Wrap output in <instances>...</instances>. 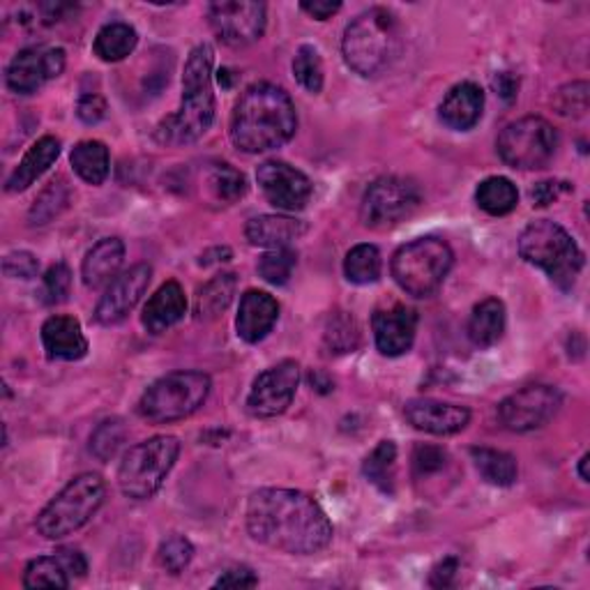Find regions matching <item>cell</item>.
Here are the masks:
<instances>
[{
    "label": "cell",
    "mask_w": 590,
    "mask_h": 590,
    "mask_svg": "<svg viewBox=\"0 0 590 590\" xmlns=\"http://www.w3.org/2000/svg\"><path fill=\"white\" fill-rule=\"evenodd\" d=\"M251 540L288 556H311L332 542V523L309 494L298 489H259L247 503Z\"/></svg>",
    "instance_id": "cell-1"
},
{
    "label": "cell",
    "mask_w": 590,
    "mask_h": 590,
    "mask_svg": "<svg viewBox=\"0 0 590 590\" xmlns=\"http://www.w3.org/2000/svg\"><path fill=\"white\" fill-rule=\"evenodd\" d=\"M298 130V114L291 95L275 83L249 86L231 114V141L247 155L278 151Z\"/></svg>",
    "instance_id": "cell-2"
},
{
    "label": "cell",
    "mask_w": 590,
    "mask_h": 590,
    "mask_svg": "<svg viewBox=\"0 0 590 590\" xmlns=\"http://www.w3.org/2000/svg\"><path fill=\"white\" fill-rule=\"evenodd\" d=\"M215 51L199 45L187 56L182 72V99L176 114L166 116L155 130V139L164 145H187L199 141L215 120L213 93Z\"/></svg>",
    "instance_id": "cell-3"
},
{
    "label": "cell",
    "mask_w": 590,
    "mask_h": 590,
    "mask_svg": "<svg viewBox=\"0 0 590 590\" xmlns=\"http://www.w3.org/2000/svg\"><path fill=\"white\" fill-rule=\"evenodd\" d=\"M402 51V31L397 16L386 8L357 14L344 31L342 54L346 66L365 79L386 72Z\"/></svg>",
    "instance_id": "cell-4"
},
{
    "label": "cell",
    "mask_w": 590,
    "mask_h": 590,
    "mask_svg": "<svg viewBox=\"0 0 590 590\" xmlns=\"http://www.w3.org/2000/svg\"><path fill=\"white\" fill-rule=\"evenodd\" d=\"M519 257L540 268L560 291H570L581 275L586 255L577 240L552 220H535L521 231Z\"/></svg>",
    "instance_id": "cell-5"
},
{
    "label": "cell",
    "mask_w": 590,
    "mask_h": 590,
    "mask_svg": "<svg viewBox=\"0 0 590 590\" xmlns=\"http://www.w3.org/2000/svg\"><path fill=\"white\" fill-rule=\"evenodd\" d=\"M455 263L452 247L436 236H425L399 247L392 257V278L397 286L413 298H429L446 278Z\"/></svg>",
    "instance_id": "cell-6"
},
{
    "label": "cell",
    "mask_w": 590,
    "mask_h": 590,
    "mask_svg": "<svg viewBox=\"0 0 590 590\" xmlns=\"http://www.w3.org/2000/svg\"><path fill=\"white\" fill-rule=\"evenodd\" d=\"M107 487L97 473H81L49 500L35 519V529L47 540H62L83 529L102 508Z\"/></svg>",
    "instance_id": "cell-7"
},
{
    "label": "cell",
    "mask_w": 590,
    "mask_h": 590,
    "mask_svg": "<svg viewBox=\"0 0 590 590\" xmlns=\"http://www.w3.org/2000/svg\"><path fill=\"white\" fill-rule=\"evenodd\" d=\"M180 455V440L176 436H153L137 442L122 455L118 467V487L122 496L132 500L153 498L168 473L174 471Z\"/></svg>",
    "instance_id": "cell-8"
},
{
    "label": "cell",
    "mask_w": 590,
    "mask_h": 590,
    "mask_svg": "<svg viewBox=\"0 0 590 590\" xmlns=\"http://www.w3.org/2000/svg\"><path fill=\"white\" fill-rule=\"evenodd\" d=\"M213 381L203 371H172L148 388L139 399V415L148 423L168 425L197 413L210 394Z\"/></svg>",
    "instance_id": "cell-9"
},
{
    "label": "cell",
    "mask_w": 590,
    "mask_h": 590,
    "mask_svg": "<svg viewBox=\"0 0 590 590\" xmlns=\"http://www.w3.org/2000/svg\"><path fill=\"white\" fill-rule=\"evenodd\" d=\"M496 151L500 160L519 172H538L550 164L558 151V132L540 116H526L510 122L498 134Z\"/></svg>",
    "instance_id": "cell-10"
},
{
    "label": "cell",
    "mask_w": 590,
    "mask_h": 590,
    "mask_svg": "<svg viewBox=\"0 0 590 590\" xmlns=\"http://www.w3.org/2000/svg\"><path fill=\"white\" fill-rule=\"evenodd\" d=\"M423 203V192L415 180L402 176L376 178L363 197L361 220L367 228L386 231L409 220Z\"/></svg>",
    "instance_id": "cell-11"
},
{
    "label": "cell",
    "mask_w": 590,
    "mask_h": 590,
    "mask_svg": "<svg viewBox=\"0 0 590 590\" xmlns=\"http://www.w3.org/2000/svg\"><path fill=\"white\" fill-rule=\"evenodd\" d=\"M563 406V392L546 384H531L505 397L498 406L500 425L515 434L542 429Z\"/></svg>",
    "instance_id": "cell-12"
},
{
    "label": "cell",
    "mask_w": 590,
    "mask_h": 590,
    "mask_svg": "<svg viewBox=\"0 0 590 590\" xmlns=\"http://www.w3.org/2000/svg\"><path fill=\"white\" fill-rule=\"evenodd\" d=\"M210 26L228 47H247L263 37L268 8L257 0H222L208 8Z\"/></svg>",
    "instance_id": "cell-13"
},
{
    "label": "cell",
    "mask_w": 590,
    "mask_h": 590,
    "mask_svg": "<svg viewBox=\"0 0 590 590\" xmlns=\"http://www.w3.org/2000/svg\"><path fill=\"white\" fill-rule=\"evenodd\" d=\"M300 386V365L295 361H282L257 376L247 397L249 415L268 420L282 415L295 399Z\"/></svg>",
    "instance_id": "cell-14"
},
{
    "label": "cell",
    "mask_w": 590,
    "mask_h": 590,
    "mask_svg": "<svg viewBox=\"0 0 590 590\" xmlns=\"http://www.w3.org/2000/svg\"><path fill=\"white\" fill-rule=\"evenodd\" d=\"M66 51L60 47H26L12 58L5 83L14 95H33L66 72Z\"/></svg>",
    "instance_id": "cell-15"
},
{
    "label": "cell",
    "mask_w": 590,
    "mask_h": 590,
    "mask_svg": "<svg viewBox=\"0 0 590 590\" xmlns=\"http://www.w3.org/2000/svg\"><path fill=\"white\" fill-rule=\"evenodd\" d=\"M257 180L268 203L275 205L282 213H298L311 197V180L282 160H268L259 164Z\"/></svg>",
    "instance_id": "cell-16"
},
{
    "label": "cell",
    "mask_w": 590,
    "mask_h": 590,
    "mask_svg": "<svg viewBox=\"0 0 590 590\" xmlns=\"http://www.w3.org/2000/svg\"><path fill=\"white\" fill-rule=\"evenodd\" d=\"M153 280V268L148 263H137L107 286L95 307V321L99 326H116L130 316V311L139 305L148 284Z\"/></svg>",
    "instance_id": "cell-17"
},
{
    "label": "cell",
    "mask_w": 590,
    "mask_h": 590,
    "mask_svg": "<svg viewBox=\"0 0 590 590\" xmlns=\"http://www.w3.org/2000/svg\"><path fill=\"white\" fill-rule=\"evenodd\" d=\"M374 342L381 355L399 357L413 349L415 330H417V314L415 309L394 303L390 307L376 309L371 316Z\"/></svg>",
    "instance_id": "cell-18"
},
{
    "label": "cell",
    "mask_w": 590,
    "mask_h": 590,
    "mask_svg": "<svg viewBox=\"0 0 590 590\" xmlns=\"http://www.w3.org/2000/svg\"><path fill=\"white\" fill-rule=\"evenodd\" d=\"M404 415L417 432L432 436H452L471 423V411L467 406L438 402V399H413L406 404Z\"/></svg>",
    "instance_id": "cell-19"
},
{
    "label": "cell",
    "mask_w": 590,
    "mask_h": 590,
    "mask_svg": "<svg viewBox=\"0 0 590 590\" xmlns=\"http://www.w3.org/2000/svg\"><path fill=\"white\" fill-rule=\"evenodd\" d=\"M280 319V303L266 291L251 288L240 298L236 319L238 337L247 344H259L272 332Z\"/></svg>",
    "instance_id": "cell-20"
},
{
    "label": "cell",
    "mask_w": 590,
    "mask_h": 590,
    "mask_svg": "<svg viewBox=\"0 0 590 590\" xmlns=\"http://www.w3.org/2000/svg\"><path fill=\"white\" fill-rule=\"evenodd\" d=\"M42 346H45L49 361L74 363L86 357L88 340L74 316L56 314L42 326Z\"/></svg>",
    "instance_id": "cell-21"
},
{
    "label": "cell",
    "mask_w": 590,
    "mask_h": 590,
    "mask_svg": "<svg viewBox=\"0 0 590 590\" xmlns=\"http://www.w3.org/2000/svg\"><path fill=\"white\" fill-rule=\"evenodd\" d=\"M484 111V91L473 81H461L440 102V122L455 132H469Z\"/></svg>",
    "instance_id": "cell-22"
},
{
    "label": "cell",
    "mask_w": 590,
    "mask_h": 590,
    "mask_svg": "<svg viewBox=\"0 0 590 590\" xmlns=\"http://www.w3.org/2000/svg\"><path fill=\"white\" fill-rule=\"evenodd\" d=\"M187 314V298L185 291L178 282H166L162 284L153 298L145 303L141 323L151 334H162L166 330H172L176 323H180Z\"/></svg>",
    "instance_id": "cell-23"
},
{
    "label": "cell",
    "mask_w": 590,
    "mask_h": 590,
    "mask_svg": "<svg viewBox=\"0 0 590 590\" xmlns=\"http://www.w3.org/2000/svg\"><path fill=\"white\" fill-rule=\"evenodd\" d=\"M125 261V243L120 238H102L81 263V280L88 288L109 286Z\"/></svg>",
    "instance_id": "cell-24"
},
{
    "label": "cell",
    "mask_w": 590,
    "mask_h": 590,
    "mask_svg": "<svg viewBox=\"0 0 590 590\" xmlns=\"http://www.w3.org/2000/svg\"><path fill=\"white\" fill-rule=\"evenodd\" d=\"M307 234L305 222L288 215H259L249 220L245 226V238L249 245L263 249L291 247V243Z\"/></svg>",
    "instance_id": "cell-25"
},
{
    "label": "cell",
    "mask_w": 590,
    "mask_h": 590,
    "mask_svg": "<svg viewBox=\"0 0 590 590\" xmlns=\"http://www.w3.org/2000/svg\"><path fill=\"white\" fill-rule=\"evenodd\" d=\"M58 157H60V141L56 137H42L10 174L5 189L10 194L26 192L37 178L49 172Z\"/></svg>",
    "instance_id": "cell-26"
},
{
    "label": "cell",
    "mask_w": 590,
    "mask_h": 590,
    "mask_svg": "<svg viewBox=\"0 0 590 590\" xmlns=\"http://www.w3.org/2000/svg\"><path fill=\"white\" fill-rule=\"evenodd\" d=\"M505 305L498 298H487L473 307L469 319V340L477 349H489L503 340Z\"/></svg>",
    "instance_id": "cell-27"
},
{
    "label": "cell",
    "mask_w": 590,
    "mask_h": 590,
    "mask_svg": "<svg viewBox=\"0 0 590 590\" xmlns=\"http://www.w3.org/2000/svg\"><path fill=\"white\" fill-rule=\"evenodd\" d=\"M238 280L234 272H222L208 284H203L194 300V316L199 321H215L228 309L236 295Z\"/></svg>",
    "instance_id": "cell-28"
},
{
    "label": "cell",
    "mask_w": 590,
    "mask_h": 590,
    "mask_svg": "<svg viewBox=\"0 0 590 590\" xmlns=\"http://www.w3.org/2000/svg\"><path fill=\"white\" fill-rule=\"evenodd\" d=\"M473 467L492 487H512L519 477L517 459L510 452L494 448H471Z\"/></svg>",
    "instance_id": "cell-29"
},
{
    "label": "cell",
    "mask_w": 590,
    "mask_h": 590,
    "mask_svg": "<svg viewBox=\"0 0 590 590\" xmlns=\"http://www.w3.org/2000/svg\"><path fill=\"white\" fill-rule=\"evenodd\" d=\"M76 176L88 185H102L109 176V148L102 141H81L70 155Z\"/></svg>",
    "instance_id": "cell-30"
},
{
    "label": "cell",
    "mask_w": 590,
    "mask_h": 590,
    "mask_svg": "<svg viewBox=\"0 0 590 590\" xmlns=\"http://www.w3.org/2000/svg\"><path fill=\"white\" fill-rule=\"evenodd\" d=\"M475 201L492 217H505L519 205V192L510 178L492 176L475 189Z\"/></svg>",
    "instance_id": "cell-31"
},
{
    "label": "cell",
    "mask_w": 590,
    "mask_h": 590,
    "mask_svg": "<svg viewBox=\"0 0 590 590\" xmlns=\"http://www.w3.org/2000/svg\"><path fill=\"white\" fill-rule=\"evenodd\" d=\"M137 42L139 35L134 26L122 24V21H114V24L99 28L93 51L104 62H120L137 49Z\"/></svg>",
    "instance_id": "cell-32"
},
{
    "label": "cell",
    "mask_w": 590,
    "mask_h": 590,
    "mask_svg": "<svg viewBox=\"0 0 590 590\" xmlns=\"http://www.w3.org/2000/svg\"><path fill=\"white\" fill-rule=\"evenodd\" d=\"M394 469H397V446L392 440H381L363 461V473L378 492L394 496Z\"/></svg>",
    "instance_id": "cell-33"
},
{
    "label": "cell",
    "mask_w": 590,
    "mask_h": 590,
    "mask_svg": "<svg viewBox=\"0 0 590 590\" xmlns=\"http://www.w3.org/2000/svg\"><path fill=\"white\" fill-rule=\"evenodd\" d=\"M381 268H384L381 251L369 243L355 245L344 259V275L351 284H357V286H367V284L378 282V278H381Z\"/></svg>",
    "instance_id": "cell-34"
},
{
    "label": "cell",
    "mask_w": 590,
    "mask_h": 590,
    "mask_svg": "<svg viewBox=\"0 0 590 590\" xmlns=\"http://www.w3.org/2000/svg\"><path fill=\"white\" fill-rule=\"evenodd\" d=\"M72 577L68 573V567L62 565V560L54 556H39L33 558L26 565L24 573V588L37 590V588H56V590H66L70 586Z\"/></svg>",
    "instance_id": "cell-35"
},
{
    "label": "cell",
    "mask_w": 590,
    "mask_h": 590,
    "mask_svg": "<svg viewBox=\"0 0 590 590\" xmlns=\"http://www.w3.org/2000/svg\"><path fill=\"white\" fill-rule=\"evenodd\" d=\"M208 187H210V192L215 194V199L222 203H236L238 199L247 194L245 176L231 164H215L213 168H210Z\"/></svg>",
    "instance_id": "cell-36"
},
{
    "label": "cell",
    "mask_w": 590,
    "mask_h": 590,
    "mask_svg": "<svg viewBox=\"0 0 590 590\" xmlns=\"http://www.w3.org/2000/svg\"><path fill=\"white\" fill-rule=\"evenodd\" d=\"M295 266H298V255L291 247L268 249L259 259V275L272 286H284L288 284Z\"/></svg>",
    "instance_id": "cell-37"
},
{
    "label": "cell",
    "mask_w": 590,
    "mask_h": 590,
    "mask_svg": "<svg viewBox=\"0 0 590 590\" xmlns=\"http://www.w3.org/2000/svg\"><path fill=\"white\" fill-rule=\"evenodd\" d=\"M293 74L307 93L319 95L323 91V62H321L319 51H316L311 45H303L298 54H295Z\"/></svg>",
    "instance_id": "cell-38"
},
{
    "label": "cell",
    "mask_w": 590,
    "mask_h": 590,
    "mask_svg": "<svg viewBox=\"0 0 590 590\" xmlns=\"http://www.w3.org/2000/svg\"><path fill=\"white\" fill-rule=\"evenodd\" d=\"M326 346L332 353H353L361 346V328L349 314L330 316L326 328Z\"/></svg>",
    "instance_id": "cell-39"
},
{
    "label": "cell",
    "mask_w": 590,
    "mask_h": 590,
    "mask_svg": "<svg viewBox=\"0 0 590 590\" xmlns=\"http://www.w3.org/2000/svg\"><path fill=\"white\" fill-rule=\"evenodd\" d=\"M125 436H128V427H125L120 417L104 420V423H99L91 436V452L99 461H109L120 450V446L125 442Z\"/></svg>",
    "instance_id": "cell-40"
},
{
    "label": "cell",
    "mask_w": 590,
    "mask_h": 590,
    "mask_svg": "<svg viewBox=\"0 0 590 590\" xmlns=\"http://www.w3.org/2000/svg\"><path fill=\"white\" fill-rule=\"evenodd\" d=\"M194 558V544L185 535L166 538L157 550V563L168 575H180Z\"/></svg>",
    "instance_id": "cell-41"
},
{
    "label": "cell",
    "mask_w": 590,
    "mask_h": 590,
    "mask_svg": "<svg viewBox=\"0 0 590 590\" xmlns=\"http://www.w3.org/2000/svg\"><path fill=\"white\" fill-rule=\"evenodd\" d=\"M68 187L60 178L51 180L45 192L35 199V205L31 208V224H47L49 220L58 217L60 210L68 205Z\"/></svg>",
    "instance_id": "cell-42"
},
{
    "label": "cell",
    "mask_w": 590,
    "mask_h": 590,
    "mask_svg": "<svg viewBox=\"0 0 590 590\" xmlns=\"http://www.w3.org/2000/svg\"><path fill=\"white\" fill-rule=\"evenodd\" d=\"M450 455L438 448L429 446V442H417L413 450V475L415 480H427L432 475H438L440 471L448 469Z\"/></svg>",
    "instance_id": "cell-43"
},
{
    "label": "cell",
    "mask_w": 590,
    "mask_h": 590,
    "mask_svg": "<svg viewBox=\"0 0 590 590\" xmlns=\"http://www.w3.org/2000/svg\"><path fill=\"white\" fill-rule=\"evenodd\" d=\"M70 286H72V270L68 268V263H54L45 282H42V303L47 305H58L70 295Z\"/></svg>",
    "instance_id": "cell-44"
},
{
    "label": "cell",
    "mask_w": 590,
    "mask_h": 590,
    "mask_svg": "<svg viewBox=\"0 0 590 590\" xmlns=\"http://www.w3.org/2000/svg\"><path fill=\"white\" fill-rule=\"evenodd\" d=\"M556 109L560 116L581 118L588 111V83L575 81L570 86H565L556 95Z\"/></svg>",
    "instance_id": "cell-45"
},
{
    "label": "cell",
    "mask_w": 590,
    "mask_h": 590,
    "mask_svg": "<svg viewBox=\"0 0 590 590\" xmlns=\"http://www.w3.org/2000/svg\"><path fill=\"white\" fill-rule=\"evenodd\" d=\"M3 272L10 280H33L39 272V261L31 251H12L3 259Z\"/></svg>",
    "instance_id": "cell-46"
},
{
    "label": "cell",
    "mask_w": 590,
    "mask_h": 590,
    "mask_svg": "<svg viewBox=\"0 0 590 590\" xmlns=\"http://www.w3.org/2000/svg\"><path fill=\"white\" fill-rule=\"evenodd\" d=\"M76 116L86 125H95L107 116V102H104V97L97 93L81 95L76 104Z\"/></svg>",
    "instance_id": "cell-47"
},
{
    "label": "cell",
    "mask_w": 590,
    "mask_h": 590,
    "mask_svg": "<svg viewBox=\"0 0 590 590\" xmlns=\"http://www.w3.org/2000/svg\"><path fill=\"white\" fill-rule=\"evenodd\" d=\"M573 185L570 182H558V180H542L538 182L533 189H531V199H533V205H550L554 201H558L560 194L570 192Z\"/></svg>",
    "instance_id": "cell-48"
},
{
    "label": "cell",
    "mask_w": 590,
    "mask_h": 590,
    "mask_svg": "<svg viewBox=\"0 0 590 590\" xmlns=\"http://www.w3.org/2000/svg\"><path fill=\"white\" fill-rule=\"evenodd\" d=\"M255 586H259V577L255 575V570H249L245 565L231 567V570H226L215 581V588H255Z\"/></svg>",
    "instance_id": "cell-49"
},
{
    "label": "cell",
    "mask_w": 590,
    "mask_h": 590,
    "mask_svg": "<svg viewBox=\"0 0 590 590\" xmlns=\"http://www.w3.org/2000/svg\"><path fill=\"white\" fill-rule=\"evenodd\" d=\"M60 560H62V565H66L68 567V573H70V577H86V573H88V560H86V556H83L79 550H74V546H60V550H56L54 552Z\"/></svg>",
    "instance_id": "cell-50"
},
{
    "label": "cell",
    "mask_w": 590,
    "mask_h": 590,
    "mask_svg": "<svg viewBox=\"0 0 590 590\" xmlns=\"http://www.w3.org/2000/svg\"><path fill=\"white\" fill-rule=\"evenodd\" d=\"M457 570H459V560L455 556L450 558H442L434 570H432V577H429V583L434 588H448L455 583V577H457Z\"/></svg>",
    "instance_id": "cell-51"
},
{
    "label": "cell",
    "mask_w": 590,
    "mask_h": 590,
    "mask_svg": "<svg viewBox=\"0 0 590 590\" xmlns=\"http://www.w3.org/2000/svg\"><path fill=\"white\" fill-rule=\"evenodd\" d=\"M300 10L314 19L326 21L342 10V3L340 0H305V3H300Z\"/></svg>",
    "instance_id": "cell-52"
},
{
    "label": "cell",
    "mask_w": 590,
    "mask_h": 590,
    "mask_svg": "<svg viewBox=\"0 0 590 590\" xmlns=\"http://www.w3.org/2000/svg\"><path fill=\"white\" fill-rule=\"evenodd\" d=\"M494 88L498 91V95L505 99V102H508V104H512L515 99H517V91H519V79L512 74V72H500V74H496L494 76Z\"/></svg>",
    "instance_id": "cell-53"
},
{
    "label": "cell",
    "mask_w": 590,
    "mask_h": 590,
    "mask_svg": "<svg viewBox=\"0 0 590 590\" xmlns=\"http://www.w3.org/2000/svg\"><path fill=\"white\" fill-rule=\"evenodd\" d=\"M588 461H590V455L586 452L581 459H579V477H581V482H588L590 477H588Z\"/></svg>",
    "instance_id": "cell-54"
}]
</instances>
